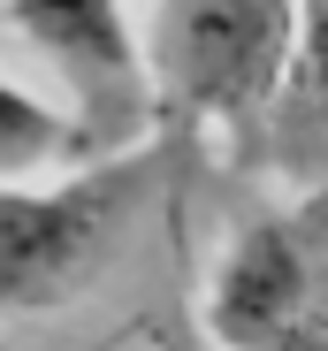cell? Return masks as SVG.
<instances>
[{
    "label": "cell",
    "mask_w": 328,
    "mask_h": 351,
    "mask_svg": "<svg viewBox=\"0 0 328 351\" xmlns=\"http://www.w3.org/2000/svg\"><path fill=\"white\" fill-rule=\"evenodd\" d=\"M298 16L305 0H153L145 84L176 221L191 206V176L206 153L260 160V123L298 53Z\"/></svg>",
    "instance_id": "cell-1"
},
{
    "label": "cell",
    "mask_w": 328,
    "mask_h": 351,
    "mask_svg": "<svg viewBox=\"0 0 328 351\" xmlns=\"http://www.w3.org/2000/svg\"><path fill=\"white\" fill-rule=\"evenodd\" d=\"M84 160H99V145L77 123V107H53L0 77V184H31L38 168H84Z\"/></svg>",
    "instance_id": "cell-6"
},
{
    "label": "cell",
    "mask_w": 328,
    "mask_h": 351,
    "mask_svg": "<svg viewBox=\"0 0 328 351\" xmlns=\"http://www.w3.org/2000/svg\"><path fill=\"white\" fill-rule=\"evenodd\" d=\"M199 328L214 351H328V191L229 229L206 267Z\"/></svg>",
    "instance_id": "cell-3"
},
{
    "label": "cell",
    "mask_w": 328,
    "mask_h": 351,
    "mask_svg": "<svg viewBox=\"0 0 328 351\" xmlns=\"http://www.w3.org/2000/svg\"><path fill=\"white\" fill-rule=\"evenodd\" d=\"M260 160L290 176L298 199L328 191V0H305V16H298V53L260 123Z\"/></svg>",
    "instance_id": "cell-5"
},
{
    "label": "cell",
    "mask_w": 328,
    "mask_h": 351,
    "mask_svg": "<svg viewBox=\"0 0 328 351\" xmlns=\"http://www.w3.org/2000/svg\"><path fill=\"white\" fill-rule=\"evenodd\" d=\"M153 191H168L160 145L99 153L53 184H0V321L77 306L123 252Z\"/></svg>",
    "instance_id": "cell-2"
},
{
    "label": "cell",
    "mask_w": 328,
    "mask_h": 351,
    "mask_svg": "<svg viewBox=\"0 0 328 351\" xmlns=\"http://www.w3.org/2000/svg\"><path fill=\"white\" fill-rule=\"evenodd\" d=\"M0 23L62 77L77 123L92 130L99 153L153 145L145 38L130 31L123 0H0Z\"/></svg>",
    "instance_id": "cell-4"
}]
</instances>
